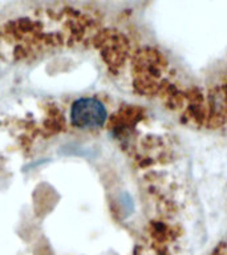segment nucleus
<instances>
[{
  "instance_id": "obj_1",
  "label": "nucleus",
  "mask_w": 227,
  "mask_h": 255,
  "mask_svg": "<svg viewBox=\"0 0 227 255\" xmlns=\"http://www.w3.org/2000/svg\"><path fill=\"white\" fill-rule=\"evenodd\" d=\"M108 119V111L100 100L85 97L77 100L71 111L72 124L80 129L101 128Z\"/></svg>"
}]
</instances>
